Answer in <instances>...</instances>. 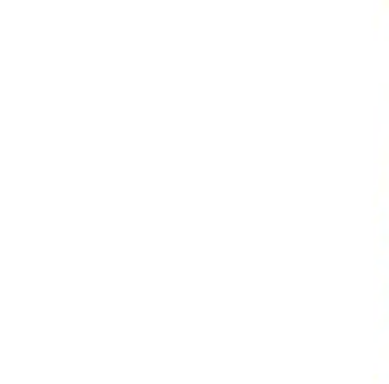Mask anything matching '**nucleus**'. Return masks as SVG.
I'll use <instances>...</instances> for the list:
<instances>
[]
</instances>
